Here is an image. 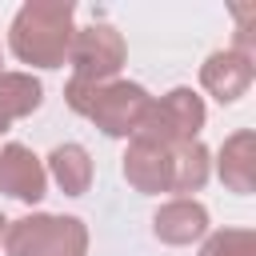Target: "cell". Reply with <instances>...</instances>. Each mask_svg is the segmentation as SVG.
I'll list each match as a JSON object with an SVG mask.
<instances>
[{
	"instance_id": "6da1fadb",
	"label": "cell",
	"mask_w": 256,
	"mask_h": 256,
	"mask_svg": "<svg viewBox=\"0 0 256 256\" xmlns=\"http://www.w3.org/2000/svg\"><path fill=\"white\" fill-rule=\"evenodd\" d=\"M72 0H28L12 20V52L36 68H60L72 44Z\"/></svg>"
},
{
	"instance_id": "7a4b0ae2",
	"label": "cell",
	"mask_w": 256,
	"mask_h": 256,
	"mask_svg": "<svg viewBox=\"0 0 256 256\" xmlns=\"http://www.w3.org/2000/svg\"><path fill=\"white\" fill-rule=\"evenodd\" d=\"M64 100L72 112L88 116L100 132L108 136H136L152 96L132 84V80H108V84H84V80H68Z\"/></svg>"
},
{
	"instance_id": "ba28073f",
	"label": "cell",
	"mask_w": 256,
	"mask_h": 256,
	"mask_svg": "<svg viewBox=\"0 0 256 256\" xmlns=\"http://www.w3.org/2000/svg\"><path fill=\"white\" fill-rule=\"evenodd\" d=\"M124 176L136 192H148V196L172 192V156H168V148L132 140L128 152H124Z\"/></svg>"
},
{
	"instance_id": "7c38bea8",
	"label": "cell",
	"mask_w": 256,
	"mask_h": 256,
	"mask_svg": "<svg viewBox=\"0 0 256 256\" xmlns=\"http://www.w3.org/2000/svg\"><path fill=\"white\" fill-rule=\"evenodd\" d=\"M48 172L68 196H80L92 184V160L80 144H56L52 156H48Z\"/></svg>"
},
{
	"instance_id": "277c9868",
	"label": "cell",
	"mask_w": 256,
	"mask_h": 256,
	"mask_svg": "<svg viewBox=\"0 0 256 256\" xmlns=\"http://www.w3.org/2000/svg\"><path fill=\"white\" fill-rule=\"evenodd\" d=\"M200 128H204V100L192 88H172L168 96L148 104V112H144L132 140H144V144H156V148L172 152L176 144L196 140Z\"/></svg>"
},
{
	"instance_id": "52a82bcc",
	"label": "cell",
	"mask_w": 256,
	"mask_h": 256,
	"mask_svg": "<svg viewBox=\"0 0 256 256\" xmlns=\"http://www.w3.org/2000/svg\"><path fill=\"white\" fill-rule=\"evenodd\" d=\"M256 76V60L252 56H240L236 48H224V52H212L204 64H200V84L220 100V104H232L248 92Z\"/></svg>"
},
{
	"instance_id": "8fae6325",
	"label": "cell",
	"mask_w": 256,
	"mask_h": 256,
	"mask_svg": "<svg viewBox=\"0 0 256 256\" xmlns=\"http://www.w3.org/2000/svg\"><path fill=\"white\" fill-rule=\"evenodd\" d=\"M40 100H44V88H40L36 76H28V72H0V132L12 120L36 112Z\"/></svg>"
},
{
	"instance_id": "9c48e42d",
	"label": "cell",
	"mask_w": 256,
	"mask_h": 256,
	"mask_svg": "<svg viewBox=\"0 0 256 256\" xmlns=\"http://www.w3.org/2000/svg\"><path fill=\"white\" fill-rule=\"evenodd\" d=\"M152 232H156V240H164V244H172V248L192 244V240H200V236L208 232V208H204L200 200L176 196V200L160 204V212H156V220H152Z\"/></svg>"
},
{
	"instance_id": "5b68a950",
	"label": "cell",
	"mask_w": 256,
	"mask_h": 256,
	"mask_svg": "<svg viewBox=\"0 0 256 256\" xmlns=\"http://www.w3.org/2000/svg\"><path fill=\"white\" fill-rule=\"evenodd\" d=\"M124 36L112 28V24H88V28H76L72 32V44H68V60H72V80H84V84H108L116 80V72L124 68Z\"/></svg>"
},
{
	"instance_id": "4fadbf2b",
	"label": "cell",
	"mask_w": 256,
	"mask_h": 256,
	"mask_svg": "<svg viewBox=\"0 0 256 256\" xmlns=\"http://www.w3.org/2000/svg\"><path fill=\"white\" fill-rule=\"evenodd\" d=\"M172 192H200L208 180V148L200 140L176 144L172 152Z\"/></svg>"
},
{
	"instance_id": "3957f363",
	"label": "cell",
	"mask_w": 256,
	"mask_h": 256,
	"mask_svg": "<svg viewBox=\"0 0 256 256\" xmlns=\"http://www.w3.org/2000/svg\"><path fill=\"white\" fill-rule=\"evenodd\" d=\"M8 256H84L88 252V228L76 216H20L4 228Z\"/></svg>"
},
{
	"instance_id": "9a60e30c",
	"label": "cell",
	"mask_w": 256,
	"mask_h": 256,
	"mask_svg": "<svg viewBox=\"0 0 256 256\" xmlns=\"http://www.w3.org/2000/svg\"><path fill=\"white\" fill-rule=\"evenodd\" d=\"M236 16V52L256 60V4H232Z\"/></svg>"
},
{
	"instance_id": "30bf717a",
	"label": "cell",
	"mask_w": 256,
	"mask_h": 256,
	"mask_svg": "<svg viewBox=\"0 0 256 256\" xmlns=\"http://www.w3.org/2000/svg\"><path fill=\"white\" fill-rule=\"evenodd\" d=\"M220 180L240 196L256 188V132L252 128H240L220 144Z\"/></svg>"
},
{
	"instance_id": "5bb4252c",
	"label": "cell",
	"mask_w": 256,
	"mask_h": 256,
	"mask_svg": "<svg viewBox=\"0 0 256 256\" xmlns=\"http://www.w3.org/2000/svg\"><path fill=\"white\" fill-rule=\"evenodd\" d=\"M200 256H256V232H248V228L212 232V236L204 240Z\"/></svg>"
},
{
	"instance_id": "2e32d148",
	"label": "cell",
	"mask_w": 256,
	"mask_h": 256,
	"mask_svg": "<svg viewBox=\"0 0 256 256\" xmlns=\"http://www.w3.org/2000/svg\"><path fill=\"white\" fill-rule=\"evenodd\" d=\"M4 224H8V220H4V216H0V236H4Z\"/></svg>"
},
{
	"instance_id": "8992f818",
	"label": "cell",
	"mask_w": 256,
	"mask_h": 256,
	"mask_svg": "<svg viewBox=\"0 0 256 256\" xmlns=\"http://www.w3.org/2000/svg\"><path fill=\"white\" fill-rule=\"evenodd\" d=\"M44 188H48V172L40 156H32V148L24 144H4L0 148V192H8L12 200L36 204Z\"/></svg>"
}]
</instances>
